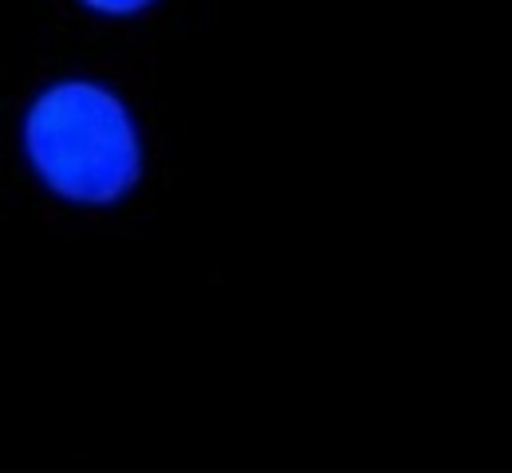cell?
<instances>
[{"label":"cell","mask_w":512,"mask_h":473,"mask_svg":"<svg viewBox=\"0 0 512 473\" xmlns=\"http://www.w3.org/2000/svg\"><path fill=\"white\" fill-rule=\"evenodd\" d=\"M24 142L40 178L71 202H115L142 174L127 107L95 83H60L44 91L28 111Z\"/></svg>","instance_id":"cell-1"},{"label":"cell","mask_w":512,"mask_h":473,"mask_svg":"<svg viewBox=\"0 0 512 473\" xmlns=\"http://www.w3.org/2000/svg\"><path fill=\"white\" fill-rule=\"evenodd\" d=\"M83 4H91L95 12H111V16H123V12H138V8H146L150 0H83Z\"/></svg>","instance_id":"cell-2"}]
</instances>
